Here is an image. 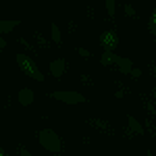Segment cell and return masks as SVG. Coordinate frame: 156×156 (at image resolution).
<instances>
[{"label":"cell","mask_w":156,"mask_h":156,"mask_svg":"<svg viewBox=\"0 0 156 156\" xmlns=\"http://www.w3.org/2000/svg\"><path fill=\"white\" fill-rule=\"evenodd\" d=\"M127 92H129L127 87H123V90H117V92H115V98H125V94H127Z\"/></svg>","instance_id":"18"},{"label":"cell","mask_w":156,"mask_h":156,"mask_svg":"<svg viewBox=\"0 0 156 156\" xmlns=\"http://www.w3.org/2000/svg\"><path fill=\"white\" fill-rule=\"evenodd\" d=\"M115 11H117V0H106V12L110 19L115 17Z\"/></svg>","instance_id":"15"},{"label":"cell","mask_w":156,"mask_h":156,"mask_svg":"<svg viewBox=\"0 0 156 156\" xmlns=\"http://www.w3.org/2000/svg\"><path fill=\"white\" fill-rule=\"evenodd\" d=\"M65 71H67V60L65 58H54L50 62V75L54 79H60L65 75Z\"/></svg>","instance_id":"6"},{"label":"cell","mask_w":156,"mask_h":156,"mask_svg":"<svg viewBox=\"0 0 156 156\" xmlns=\"http://www.w3.org/2000/svg\"><path fill=\"white\" fill-rule=\"evenodd\" d=\"M81 83H83V85H94V81H92V77H87V75H81Z\"/></svg>","instance_id":"19"},{"label":"cell","mask_w":156,"mask_h":156,"mask_svg":"<svg viewBox=\"0 0 156 156\" xmlns=\"http://www.w3.org/2000/svg\"><path fill=\"white\" fill-rule=\"evenodd\" d=\"M48 96L56 102H65V104H83V102H87V96L79 94V92H71V90H56V92H50Z\"/></svg>","instance_id":"3"},{"label":"cell","mask_w":156,"mask_h":156,"mask_svg":"<svg viewBox=\"0 0 156 156\" xmlns=\"http://www.w3.org/2000/svg\"><path fill=\"white\" fill-rule=\"evenodd\" d=\"M100 46H102L104 52H115V50L119 48V34L112 31V29L102 31V36H100Z\"/></svg>","instance_id":"4"},{"label":"cell","mask_w":156,"mask_h":156,"mask_svg":"<svg viewBox=\"0 0 156 156\" xmlns=\"http://www.w3.org/2000/svg\"><path fill=\"white\" fill-rule=\"evenodd\" d=\"M148 34L156 36V6L152 11V15H150V19H148Z\"/></svg>","instance_id":"13"},{"label":"cell","mask_w":156,"mask_h":156,"mask_svg":"<svg viewBox=\"0 0 156 156\" xmlns=\"http://www.w3.org/2000/svg\"><path fill=\"white\" fill-rule=\"evenodd\" d=\"M17 100H19V104H21V106H31V104H34V100H36V94H34V90H31V87H21V90H19V94H17Z\"/></svg>","instance_id":"7"},{"label":"cell","mask_w":156,"mask_h":156,"mask_svg":"<svg viewBox=\"0 0 156 156\" xmlns=\"http://www.w3.org/2000/svg\"><path fill=\"white\" fill-rule=\"evenodd\" d=\"M127 123H129V129H131L135 135H144V133H146V131H144V125L135 119L133 115H127Z\"/></svg>","instance_id":"8"},{"label":"cell","mask_w":156,"mask_h":156,"mask_svg":"<svg viewBox=\"0 0 156 156\" xmlns=\"http://www.w3.org/2000/svg\"><path fill=\"white\" fill-rule=\"evenodd\" d=\"M123 12H125V17H129V19H137V12L133 9V4H129V2L123 4Z\"/></svg>","instance_id":"14"},{"label":"cell","mask_w":156,"mask_h":156,"mask_svg":"<svg viewBox=\"0 0 156 156\" xmlns=\"http://www.w3.org/2000/svg\"><path fill=\"white\" fill-rule=\"evenodd\" d=\"M37 142L44 150H48L52 154H60L62 152V140L54 129H40L37 131Z\"/></svg>","instance_id":"2"},{"label":"cell","mask_w":156,"mask_h":156,"mask_svg":"<svg viewBox=\"0 0 156 156\" xmlns=\"http://www.w3.org/2000/svg\"><path fill=\"white\" fill-rule=\"evenodd\" d=\"M152 98H154V102H156V87H152Z\"/></svg>","instance_id":"24"},{"label":"cell","mask_w":156,"mask_h":156,"mask_svg":"<svg viewBox=\"0 0 156 156\" xmlns=\"http://www.w3.org/2000/svg\"><path fill=\"white\" fill-rule=\"evenodd\" d=\"M6 156H12V154H6Z\"/></svg>","instance_id":"28"},{"label":"cell","mask_w":156,"mask_h":156,"mask_svg":"<svg viewBox=\"0 0 156 156\" xmlns=\"http://www.w3.org/2000/svg\"><path fill=\"white\" fill-rule=\"evenodd\" d=\"M117 67H119V71L123 73V75H129L131 69H133V62H131V58H127V56H121L119 62H117Z\"/></svg>","instance_id":"9"},{"label":"cell","mask_w":156,"mask_h":156,"mask_svg":"<svg viewBox=\"0 0 156 156\" xmlns=\"http://www.w3.org/2000/svg\"><path fill=\"white\" fill-rule=\"evenodd\" d=\"M129 75H131V77H142V71H140V69H131Z\"/></svg>","instance_id":"22"},{"label":"cell","mask_w":156,"mask_h":156,"mask_svg":"<svg viewBox=\"0 0 156 156\" xmlns=\"http://www.w3.org/2000/svg\"><path fill=\"white\" fill-rule=\"evenodd\" d=\"M146 154H148V156H154V154H152V152H150V150H148V152H146Z\"/></svg>","instance_id":"26"},{"label":"cell","mask_w":156,"mask_h":156,"mask_svg":"<svg viewBox=\"0 0 156 156\" xmlns=\"http://www.w3.org/2000/svg\"><path fill=\"white\" fill-rule=\"evenodd\" d=\"M87 123V127L90 129H96L100 133H106V135H115V129H112V125L108 123L106 119H98V117H90V119L85 121Z\"/></svg>","instance_id":"5"},{"label":"cell","mask_w":156,"mask_h":156,"mask_svg":"<svg viewBox=\"0 0 156 156\" xmlns=\"http://www.w3.org/2000/svg\"><path fill=\"white\" fill-rule=\"evenodd\" d=\"M121 56H117L115 52H102V56H100V62L104 65V67H110V65H115V62H119Z\"/></svg>","instance_id":"11"},{"label":"cell","mask_w":156,"mask_h":156,"mask_svg":"<svg viewBox=\"0 0 156 156\" xmlns=\"http://www.w3.org/2000/svg\"><path fill=\"white\" fill-rule=\"evenodd\" d=\"M0 156H6V154H4V150H2V148H0Z\"/></svg>","instance_id":"25"},{"label":"cell","mask_w":156,"mask_h":156,"mask_svg":"<svg viewBox=\"0 0 156 156\" xmlns=\"http://www.w3.org/2000/svg\"><path fill=\"white\" fill-rule=\"evenodd\" d=\"M17 25H19L17 19H4V21H0V34H11Z\"/></svg>","instance_id":"10"},{"label":"cell","mask_w":156,"mask_h":156,"mask_svg":"<svg viewBox=\"0 0 156 156\" xmlns=\"http://www.w3.org/2000/svg\"><path fill=\"white\" fill-rule=\"evenodd\" d=\"M50 37H52V42H54L56 46L62 42V34H60V27L56 23H50Z\"/></svg>","instance_id":"12"},{"label":"cell","mask_w":156,"mask_h":156,"mask_svg":"<svg viewBox=\"0 0 156 156\" xmlns=\"http://www.w3.org/2000/svg\"><path fill=\"white\" fill-rule=\"evenodd\" d=\"M34 37H36V42L40 44V46H42V48H48V40L42 36L40 31H34Z\"/></svg>","instance_id":"16"},{"label":"cell","mask_w":156,"mask_h":156,"mask_svg":"<svg viewBox=\"0 0 156 156\" xmlns=\"http://www.w3.org/2000/svg\"><path fill=\"white\" fill-rule=\"evenodd\" d=\"M75 52H77L81 58H92V52H90L87 48H81V46H77V48H75Z\"/></svg>","instance_id":"17"},{"label":"cell","mask_w":156,"mask_h":156,"mask_svg":"<svg viewBox=\"0 0 156 156\" xmlns=\"http://www.w3.org/2000/svg\"><path fill=\"white\" fill-rule=\"evenodd\" d=\"M154 135H156V129H154Z\"/></svg>","instance_id":"27"},{"label":"cell","mask_w":156,"mask_h":156,"mask_svg":"<svg viewBox=\"0 0 156 156\" xmlns=\"http://www.w3.org/2000/svg\"><path fill=\"white\" fill-rule=\"evenodd\" d=\"M148 71H150V73H152V75L156 77V60H152V62L148 65Z\"/></svg>","instance_id":"21"},{"label":"cell","mask_w":156,"mask_h":156,"mask_svg":"<svg viewBox=\"0 0 156 156\" xmlns=\"http://www.w3.org/2000/svg\"><path fill=\"white\" fill-rule=\"evenodd\" d=\"M6 48V40H4V37H0V50H4Z\"/></svg>","instance_id":"23"},{"label":"cell","mask_w":156,"mask_h":156,"mask_svg":"<svg viewBox=\"0 0 156 156\" xmlns=\"http://www.w3.org/2000/svg\"><path fill=\"white\" fill-rule=\"evenodd\" d=\"M19 156H34L27 148H23V146H19Z\"/></svg>","instance_id":"20"},{"label":"cell","mask_w":156,"mask_h":156,"mask_svg":"<svg viewBox=\"0 0 156 156\" xmlns=\"http://www.w3.org/2000/svg\"><path fill=\"white\" fill-rule=\"evenodd\" d=\"M15 60H17V67L21 69L23 75H27V77L34 79V81H40V83L44 81V73L40 71L37 62L31 58V56H27V54H21V52H19V54L15 56Z\"/></svg>","instance_id":"1"}]
</instances>
